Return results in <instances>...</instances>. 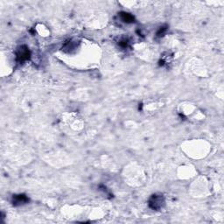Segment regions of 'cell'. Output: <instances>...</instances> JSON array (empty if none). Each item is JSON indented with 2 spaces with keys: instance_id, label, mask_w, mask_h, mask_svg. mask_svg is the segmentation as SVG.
I'll list each match as a JSON object with an SVG mask.
<instances>
[{
  "instance_id": "cell-1",
  "label": "cell",
  "mask_w": 224,
  "mask_h": 224,
  "mask_svg": "<svg viewBox=\"0 0 224 224\" xmlns=\"http://www.w3.org/2000/svg\"><path fill=\"white\" fill-rule=\"evenodd\" d=\"M17 57L20 61L27 60L29 58V50L27 48H24V47H21L17 54Z\"/></svg>"
},
{
  "instance_id": "cell-2",
  "label": "cell",
  "mask_w": 224,
  "mask_h": 224,
  "mask_svg": "<svg viewBox=\"0 0 224 224\" xmlns=\"http://www.w3.org/2000/svg\"><path fill=\"white\" fill-rule=\"evenodd\" d=\"M122 17H123V20L124 22H132L133 21V17L131 15H130L129 13H122Z\"/></svg>"
}]
</instances>
